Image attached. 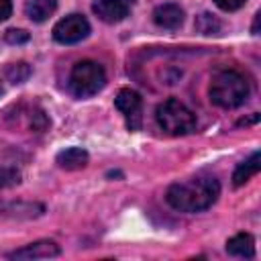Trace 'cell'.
Segmentation results:
<instances>
[{
	"label": "cell",
	"instance_id": "obj_1",
	"mask_svg": "<svg viewBox=\"0 0 261 261\" xmlns=\"http://www.w3.org/2000/svg\"><path fill=\"white\" fill-rule=\"evenodd\" d=\"M218 194H220V184L216 177L198 175V177H190L186 181L173 184L167 190L165 200L171 208L179 212H202L216 202Z\"/></svg>",
	"mask_w": 261,
	"mask_h": 261
},
{
	"label": "cell",
	"instance_id": "obj_2",
	"mask_svg": "<svg viewBox=\"0 0 261 261\" xmlns=\"http://www.w3.org/2000/svg\"><path fill=\"white\" fill-rule=\"evenodd\" d=\"M249 96V82L234 69H222L212 75L210 100L220 108H237Z\"/></svg>",
	"mask_w": 261,
	"mask_h": 261
},
{
	"label": "cell",
	"instance_id": "obj_3",
	"mask_svg": "<svg viewBox=\"0 0 261 261\" xmlns=\"http://www.w3.org/2000/svg\"><path fill=\"white\" fill-rule=\"evenodd\" d=\"M155 118H157V124L167 135H173V137L188 135L196 128V114L175 98L161 102L155 110Z\"/></svg>",
	"mask_w": 261,
	"mask_h": 261
},
{
	"label": "cell",
	"instance_id": "obj_4",
	"mask_svg": "<svg viewBox=\"0 0 261 261\" xmlns=\"http://www.w3.org/2000/svg\"><path fill=\"white\" fill-rule=\"evenodd\" d=\"M106 84V71L98 61L84 59L73 65L69 73V90L77 98H90L98 94Z\"/></svg>",
	"mask_w": 261,
	"mask_h": 261
},
{
	"label": "cell",
	"instance_id": "obj_5",
	"mask_svg": "<svg viewBox=\"0 0 261 261\" xmlns=\"http://www.w3.org/2000/svg\"><path fill=\"white\" fill-rule=\"evenodd\" d=\"M88 33H90V22L82 14H69L53 27V39L63 45L77 43V41L86 39Z\"/></svg>",
	"mask_w": 261,
	"mask_h": 261
},
{
	"label": "cell",
	"instance_id": "obj_6",
	"mask_svg": "<svg viewBox=\"0 0 261 261\" xmlns=\"http://www.w3.org/2000/svg\"><path fill=\"white\" fill-rule=\"evenodd\" d=\"M114 104H116V108L124 114L126 126H128L130 130H139V128H141V120H143V116H141V112H143L141 96H139L135 90H130V88H124V90H120V92L116 94Z\"/></svg>",
	"mask_w": 261,
	"mask_h": 261
},
{
	"label": "cell",
	"instance_id": "obj_7",
	"mask_svg": "<svg viewBox=\"0 0 261 261\" xmlns=\"http://www.w3.org/2000/svg\"><path fill=\"white\" fill-rule=\"evenodd\" d=\"M128 6H130V0H96L92 4V10L100 20L114 24L128 16Z\"/></svg>",
	"mask_w": 261,
	"mask_h": 261
},
{
	"label": "cell",
	"instance_id": "obj_8",
	"mask_svg": "<svg viewBox=\"0 0 261 261\" xmlns=\"http://www.w3.org/2000/svg\"><path fill=\"white\" fill-rule=\"evenodd\" d=\"M59 255V247L57 243L53 241H37V243H31L22 249H16L12 253H8L10 259H49V257H57Z\"/></svg>",
	"mask_w": 261,
	"mask_h": 261
},
{
	"label": "cell",
	"instance_id": "obj_9",
	"mask_svg": "<svg viewBox=\"0 0 261 261\" xmlns=\"http://www.w3.org/2000/svg\"><path fill=\"white\" fill-rule=\"evenodd\" d=\"M153 20L157 27L161 29H167V31H175L181 27L184 22V10L177 6V4H161L155 8L153 12Z\"/></svg>",
	"mask_w": 261,
	"mask_h": 261
},
{
	"label": "cell",
	"instance_id": "obj_10",
	"mask_svg": "<svg viewBox=\"0 0 261 261\" xmlns=\"http://www.w3.org/2000/svg\"><path fill=\"white\" fill-rule=\"evenodd\" d=\"M57 165L63 169H69V171L82 169L88 165V153L80 147H69L57 155Z\"/></svg>",
	"mask_w": 261,
	"mask_h": 261
},
{
	"label": "cell",
	"instance_id": "obj_11",
	"mask_svg": "<svg viewBox=\"0 0 261 261\" xmlns=\"http://www.w3.org/2000/svg\"><path fill=\"white\" fill-rule=\"evenodd\" d=\"M226 251H228V255L251 259V257L255 255V241H253L251 234L241 232V234L228 239V243H226Z\"/></svg>",
	"mask_w": 261,
	"mask_h": 261
},
{
	"label": "cell",
	"instance_id": "obj_12",
	"mask_svg": "<svg viewBox=\"0 0 261 261\" xmlns=\"http://www.w3.org/2000/svg\"><path fill=\"white\" fill-rule=\"evenodd\" d=\"M259 169H261V155H259V151H255L245 163H241V165L234 169V173H232V184H234L237 188L243 186V184H247Z\"/></svg>",
	"mask_w": 261,
	"mask_h": 261
},
{
	"label": "cell",
	"instance_id": "obj_13",
	"mask_svg": "<svg viewBox=\"0 0 261 261\" xmlns=\"http://www.w3.org/2000/svg\"><path fill=\"white\" fill-rule=\"evenodd\" d=\"M57 8V0H29L24 10H27V16L35 22H43L47 20Z\"/></svg>",
	"mask_w": 261,
	"mask_h": 261
},
{
	"label": "cell",
	"instance_id": "obj_14",
	"mask_svg": "<svg viewBox=\"0 0 261 261\" xmlns=\"http://www.w3.org/2000/svg\"><path fill=\"white\" fill-rule=\"evenodd\" d=\"M4 75L8 77V82L12 84H22L24 80H29L31 75V67L24 63V61H18V63H10L4 71Z\"/></svg>",
	"mask_w": 261,
	"mask_h": 261
},
{
	"label": "cell",
	"instance_id": "obj_15",
	"mask_svg": "<svg viewBox=\"0 0 261 261\" xmlns=\"http://www.w3.org/2000/svg\"><path fill=\"white\" fill-rule=\"evenodd\" d=\"M196 29L202 33V35H216L220 31V22L212 16V14H200L196 18Z\"/></svg>",
	"mask_w": 261,
	"mask_h": 261
},
{
	"label": "cell",
	"instance_id": "obj_16",
	"mask_svg": "<svg viewBox=\"0 0 261 261\" xmlns=\"http://www.w3.org/2000/svg\"><path fill=\"white\" fill-rule=\"evenodd\" d=\"M20 181V173L14 167H0V188H10Z\"/></svg>",
	"mask_w": 261,
	"mask_h": 261
},
{
	"label": "cell",
	"instance_id": "obj_17",
	"mask_svg": "<svg viewBox=\"0 0 261 261\" xmlns=\"http://www.w3.org/2000/svg\"><path fill=\"white\" fill-rule=\"evenodd\" d=\"M4 39L10 43V45H22L29 41V33L22 31V29H8L4 33Z\"/></svg>",
	"mask_w": 261,
	"mask_h": 261
},
{
	"label": "cell",
	"instance_id": "obj_18",
	"mask_svg": "<svg viewBox=\"0 0 261 261\" xmlns=\"http://www.w3.org/2000/svg\"><path fill=\"white\" fill-rule=\"evenodd\" d=\"M247 0H214V4L220 8V10H226V12H232V10H239Z\"/></svg>",
	"mask_w": 261,
	"mask_h": 261
},
{
	"label": "cell",
	"instance_id": "obj_19",
	"mask_svg": "<svg viewBox=\"0 0 261 261\" xmlns=\"http://www.w3.org/2000/svg\"><path fill=\"white\" fill-rule=\"evenodd\" d=\"M12 14V2L10 0H0V22L6 20Z\"/></svg>",
	"mask_w": 261,
	"mask_h": 261
},
{
	"label": "cell",
	"instance_id": "obj_20",
	"mask_svg": "<svg viewBox=\"0 0 261 261\" xmlns=\"http://www.w3.org/2000/svg\"><path fill=\"white\" fill-rule=\"evenodd\" d=\"M259 18H261V14H255V24H253V33L257 35V31H259Z\"/></svg>",
	"mask_w": 261,
	"mask_h": 261
},
{
	"label": "cell",
	"instance_id": "obj_21",
	"mask_svg": "<svg viewBox=\"0 0 261 261\" xmlns=\"http://www.w3.org/2000/svg\"><path fill=\"white\" fill-rule=\"evenodd\" d=\"M2 94H4V88H2V84H0V96H2Z\"/></svg>",
	"mask_w": 261,
	"mask_h": 261
}]
</instances>
